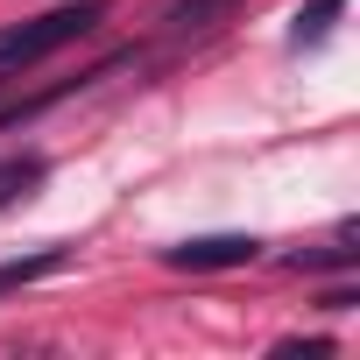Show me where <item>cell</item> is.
I'll return each instance as SVG.
<instances>
[{
    "mask_svg": "<svg viewBox=\"0 0 360 360\" xmlns=\"http://www.w3.org/2000/svg\"><path fill=\"white\" fill-rule=\"evenodd\" d=\"M99 22H106V0H64V8H50V15H36V22L8 29V36H0V85H8L15 71H29V64H43L50 50H64V43L92 36Z\"/></svg>",
    "mask_w": 360,
    "mask_h": 360,
    "instance_id": "cell-1",
    "label": "cell"
},
{
    "mask_svg": "<svg viewBox=\"0 0 360 360\" xmlns=\"http://www.w3.org/2000/svg\"><path fill=\"white\" fill-rule=\"evenodd\" d=\"M255 255H262L255 233H191V240H176L162 262L169 269H248Z\"/></svg>",
    "mask_w": 360,
    "mask_h": 360,
    "instance_id": "cell-2",
    "label": "cell"
},
{
    "mask_svg": "<svg viewBox=\"0 0 360 360\" xmlns=\"http://www.w3.org/2000/svg\"><path fill=\"white\" fill-rule=\"evenodd\" d=\"M71 269V248H36V255H15V262H0V297L8 290H29L43 276H64Z\"/></svg>",
    "mask_w": 360,
    "mask_h": 360,
    "instance_id": "cell-3",
    "label": "cell"
},
{
    "mask_svg": "<svg viewBox=\"0 0 360 360\" xmlns=\"http://www.w3.org/2000/svg\"><path fill=\"white\" fill-rule=\"evenodd\" d=\"M353 240H360V226L346 219L332 248H311V255H290V269H297V276H304V269H311V276H318V269H353V262H360V248H353Z\"/></svg>",
    "mask_w": 360,
    "mask_h": 360,
    "instance_id": "cell-4",
    "label": "cell"
},
{
    "mask_svg": "<svg viewBox=\"0 0 360 360\" xmlns=\"http://www.w3.org/2000/svg\"><path fill=\"white\" fill-rule=\"evenodd\" d=\"M339 8H346V0H311V8L297 15V29H290V50H318V43L332 36V22H339Z\"/></svg>",
    "mask_w": 360,
    "mask_h": 360,
    "instance_id": "cell-5",
    "label": "cell"
},
{
    "mask_svg": "<svg viewBox=\"0 0 360 360\" xmlns=\"http://www.w3.org/2000/svg\"><path fill=\"white\" fill-rule=\"evenodd\" d=\"M43 184V155H8V162H0V212H8L15 198H29Z\"/></svg>",
    "mask_w": 360,
    "mask_h": 360,
    "instance_id": "cell-6",
    "label": "cell"
},
{
    "mask_svg": "<svg viewBox=\"0 0 360 360\" xmlns=\"http://www.w3.org/2000/svg\"><path fill=\"white\" fill-rule=\"evenodd\" d=\"M318 304H325V311H353V304H360V290H325Z\"/></svg>",
    "mask_w": 360,
    "mask_h": 360,
    "instance_id": "cell-7",
    "label": "cell"
}]
</instances>
